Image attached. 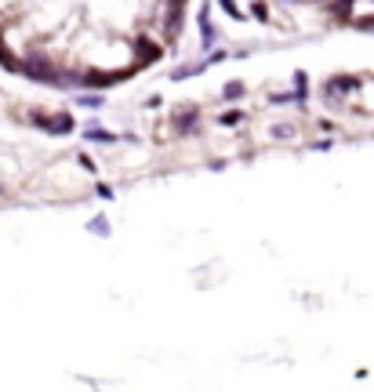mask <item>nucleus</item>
<instances>
[{
	"instance_id": "obj_1",
	"label": "nucleus",
	"mask_w": 374,
	"mask_h": 392,
	"mask_svg": "<svg viewBox=\"0 0 374 392\" xmlns=\"http://www.w3.org/2000/svg\"><path fill=\"white\" fill-rule=\"evenodd\" d=\"M30 124H33V128H41L44 135H73L76 131V120L69 117V113H51V117H47V113H33Z\"/></svg>"
},
{
	"instance_id": "obj_2",
	"label": "nucleus",
	"mask_w": 374,
	"mask_h": 392,
	"mask_svg": "<svg viewBox=\"0 0 374 392\" xmlns=\"http://www.w3.org/2000/svg\"><path fill=\"white\" fill-rule=\"evenodd\" d=\"M197 36H200L204 51H211L214 41H218V26H214V19H211V4H208V0H204L200 11H197Z\"/></svg>"
},
{
	"instance_id": "obj_3",
	"label": "nucleus",
	"mask_w": 374,
	"mask_h": 392,
	"mask_svg": "<svg viewBox=\"0 0 374 392\" xmlns=\"http://www.w3.org/2000/svg\"><path fill=\"white\" fill-rule=\"evenodd\" d=\"M80 138H84V142H95V146H117L120 142V135L109 131V128H102L98 120H87L80 128Z\"/></svg>"
},
{
	"instance_id": "obj_4",
	"label": "nucleus",
	"mask_w": 374,
	"mask_h": 392,
	"mask_svg": "<svg viewBox=\"0 0 374 392\" xmlns=\"http://www.w3.org/2000/svg\"><path fill=\"white\" fill-rule=\"evenodd\" d=\"M171 128H175V135H192V131H200V113H197V109L175 113V117H171Z\"/></svg>"
},
{
	"instance_id": "obj_5",
	"label": "nucleus",
	"mask_w": 374,
	"mask_h": 392,
	"mask_svg": "<svg viewBox=\"0 0 374 392\" xmlns=\"http://www.w3.org/2000/svg\"><path fill=\"white\" fill-rule=\"evenodd\" d=\"M204 69H208V58H200V62H182V66H175L171 73H167V80H171V84H178V80L200 77Z\"/></svg>"
},
{
	"instance_id": "obj_6",
	"label": "nucleus",
	"mask_w": 374,
	"mask_h": 392,
	"mask_svg": "<svg viewBox=\"0 0 374 392\" xmlns=\"http://www.w3.org/2000/svg\"><path fill=\"white\" fill-rule=\"evenodd\" d=\"M291 91H294V106H302L305 109V102H309V73L305 69H294L291 73Z\"/></svg>"
},
{
	"instance_id": "obj_7",
	"label": "nucleus",
	"mask_w": 374,
	"mask_h": 392,
	"mask_svg": "<svg viewBox=\"0 0 374 392\" xmlns=\"http://www.w3.org/2000/svg\"><path fill=\"white\" fill-rule=\"evenodd\" d=\"M73 106L76 109H102V106H106V95H102V91H76V98H73Z\"/></svg>"
},
{
	"instance_id": "obj_8",
	"label": "nucleus",
	"mask_w": 374,
	"mask_h": 392,
	"mask_svg": "<svg viewBox=\"0 0 374 392\" xmlns=\"http://www.w3.org/2000/svg\"><path fill=\"white\" fill-rule=\"evenodd\" d=\"M243 95H248V84H240V80L222 84V102H240Z\"/></svg>"
},
{
	"instance_id": "obj_9",
	"label": "nucleus",
	"mask_w": 374,
	"mask_h": 392,
	"mask_svg": "<svg viewBox=\"0 0 374 392\" xmlns=\"http://www.w3.org/2000/svg\"><path fill=\"white\" fill-rule=\"evenodd\" d=\"M87 233H91V236H98V240H106V236L113 233V225H109V218H106V214H95V218L87 222Z\"/></svg>"
},
{
	"instance_id": "obj_10",
	"label": "nucleus",
	"mask_w": 374,
	"mask_h": 392,
	"mask_svg": "<svg viewBox=\"0 0 374 392\" xmlns=\"http://www.w3.org/2000/svg\"><path fill=\"white\" fill-rule=\"evenodd\" d=\"M251 19H258L262 26L273 22V11H269V0H251Z\"/></svg>"
},
{
	"instance_id": "obj_11",
	"label": "nucleus",
	"mask_w": 374,
	"mask_h": 392,
	"mask_svg": "<svg viewBox=\"0 0 374 392\" xmlns=\"http://www.w3.org/2000/svg\"><path fill=\"white\" fill-rule=\"evenodd\" d=\"M243 117H248L243 109H229V113H218V124H222V128H236Z\"/></svg>"
},
{
	"instance_id": "obj_12",
	"label": "nucleus",
	"mask_w": 374,
	"mask_h": 392,
	"mask_svg": "<svg viewBox=\"0 0 374 392\" xmlns=\"http://www.w3.org/2000/svg\"><path fill=\"white\" fill-rule=\"evenodd\" d=\"M214 4L222 8V11H226V15L233 19V22H240V19H243V8L236 4V0H214Z\"/></svg>"
},
{
	"instance_id": "obj_13",
	"label": "nucleus",
	"mask_w": 374,
	"mask_h": 392,
	"mask_svg": "<svg viewBox=\"0 0 374 392\" xmlns=\"http://www.w3.org/2000/svg\"><path fill=\"white\" fill-rule=\"evenodd\" d=\"M269 102H273V106H294V91H273V95H269Z\"/></svg>"
},
{
	"instance_id": "obj_14",
	"label": "nucleus",
	"mask_w": 374,
	"mask_h": 392,
	"mask_svg": "<svg viewBox=\"0 0 374 392\" xmlns=\"http://www.w3.org/2000/svg\"><path fill=\"white\" fill-rule=\"evenodd\" d=\"M76 168H84L87 174H98V163L87 157V153H76Z\"/></svg>"
},
{
	"instance_id": "obj_15",
	"label": "nucleus",
	"mask_w": 374,
	"mask_h": 392,
	"mask_svg": "<svg viewBox=\"0 0 374 392\" xmlns=\"http://www.w3.org/2000/svg\"><path fill=\"white\" fill-rule=\"evenodd\" d=\"M95 196L98 200H117V189L106 185V182H95Z\"/></svg>"
},
{
	"instance_id": "obj_16",
	"label": "nucleus",
	"mask_w": 374,
	"mask_h": 392,
	"mask_svg": "<svg viewBox=\"0 0 374 392\" xmlns=\"http://www.w3.org/2000/svg\"><path fill=\"white\" fill-rule=\"evenodd\" d=\"M316 153H327V149H334V138H320V142H313Z\"/></svg>"
},
{
	"instance_id": "obj_17",
	"label": "nucleus",
	"mask_w": 374,
	"mask_h": 392,
	"mask_svg": "<svg viewBox=\"0 0 374 392\" xmlns=\"http://www.w3.org/2000/svg\"><path fill=\"white\" fill-rule=\"evenodd\" d=\"M273 138H294V128H291V124H283V128H273Z\"/></svg>"
},
{
	"instance_id": "obj_18",
	"label": "nucleus",
	"mask_w": 374,
	"mask_h": 392,
	"mask_svg": "<svg viewBox=\"0 0 374 392\" xmlns=\"http://www.w3.org/2000/svg\"><path fill=\"white\" fill-rule=\"evenodd\" d=\"M160 102H164V98H160V95H149V98H146V109H157Z\"/></svg>"
},
{
	"instance_id": "obj_19",
	"label": "nucleus",
	"mask_w": 374,
	"mask_h": 392,
	"mask_svg": "<svg viewBox=\"0 0 374 392\" xmlns=\"http://www.w3.org/2000/svg\"><path fill=\"white\" fill-rule=\"evenodd\" d=\"M276 4H287V8H294V4H302V0H276Z\"/></svg>"
}]
</instances>
